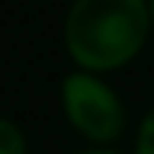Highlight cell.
Returning <instances> with one entry per match:
<instances>
[{
  "instance_id": "obj_3",
  "label": "cell",
  "mask_w": 154,
  "mask_h": 154,
  "mask_svg": "<svg viewBox=\"0 0 154 154\" xmlns=\"http://www.w3.org/2000/svg\"><path fill=\"white\" fill-rule=\"evenodd\" d=\"M0 154H26V135L7 116H0Z\"/></svg>"
},
{
  "instance_id": "obj_4",
  "label": "cell",
  "mask_w": 154,
  "mask_h": 154,
  "mask_svg": "<svg viewBox=\"0 0 154 154\" xmlns=\"http://www.w3.org/2000/svg\"><path fill=\"white\" fill-rule=\"evenodd\" d=\"M135 154H154V106L141 116L135 132Z\"/></svg>"
},
{
  "instance_id": "obj_1",
  "label": "cell",
  "mask_w": 154,
  "mask_h": 154,
  "mask_svg": "<svg viewBox=\"0 0 154 154\" xmlns=\"http://www.w3.org/2000/svg\"><path fill=\"white\" fill-rule=\"evenodd\" d=\"M148 0H74L64 16V45L84 71L119 67L144 45Z\"/></svg>"
},
{
  "instance_id": "obj_6",
  "label": "cell",
  "mask_w": 154,
  "mask_h": 154,
  "mask_svg": "<svg viewBox=\"0 0 154 154\" xmlns=\"http://www.w3.org/2000/svg\"><path fill=\"white\" fill-rule=\"evenodd\" d=\"M148 3H151V23H154V0H148Z\"/></svg>"
},
{
  "instance_id": "obj_5",
  "label": "cell",
  "mask_w": 154,
  "mask_h": 154,
  "mask_svg": "<svg viewBox=\"0 0 154 154\" xmlns=\"http://www.w3.org/2000/svg\"><path fill=\"white\" fill-rule=\"evenodd\" d=\"M74 154H122V151H112V148H87V151H74Z\"/></svg>"
},
{
  "instance_id": "obj_2",
  "label": "cell",
  "mask_w": 154,
  "mask_h": 154,
  "mask_svg": "<svg viewBox=\"0 0 154 154\" xmlns=\"http://www.w3.org/2000/svg\"><path fill=\"white\" fill-rule=\"evenodd\" d=\"M61 106L80 135L112 141L125 128V106L112 87L93 71H71L61 80Z\"/></svg>"
}]
</instances>
